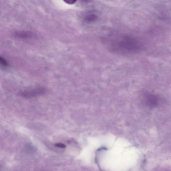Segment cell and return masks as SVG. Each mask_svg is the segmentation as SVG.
Here are the masks:
<instances>
[{
  "label": "cell",
  "mask_w": 171,
  "mask_h": 171,
  "mask_svg": "<svg viewBox=\"0 0 171 171\" xmlns=\"http://www.w3.org/2000/svg\"><path fill=\"white\" fill-rule=\"evenodd\" d=\"M144 102L150 108H155L159 105V97L157 96L152 94L146 93L144 96Z\"/></svg>",
  "instance_id": "6da1fadb"
},
{
  "label": "cell",
  "mask_w": 171,
  "mask_h": 171,
  "mask_svg": "<svg viewBox=\"0 0 171 171\" xmlns=\"http://www.w3.org/2000/svg\"><path fill=\"white\" fill-rule=\"evenodd\" d=\"M46 89L43 87L37 88L33 89L22 92L20 93L21 97L30 98L41 95L45 93Z\"/></svg>",
  "instance_id": "7a4b0ae2"
},
{
  "label": "cell",
  "mask_w": 171,
  "mask_h": 171,
  "mask_svg": "<svg viewBox=\"0 0 171 171\" xmlns=\"http://www.w3.org/2000/svg\"><path fill=\"white\" fill-rule=\"evenodd\" d=\"M17 33V34H16L17 36L20 37L21 38H28V37H30L31 35L28 32H19Z\"/></svg>",
  "instance_id": "3957f363"
},
{
  "label": "cell",
  "mask_w": 171,
  "mask_h": 171,
  "mask_svg": "<svg viewBox=\"0 0 171 171\" xmlns=\"http://www.w3.org/2000/svg\"><path fill=\"white\" fill-rule=\"evenodd\" d=\"M0 62H1V64L3 66L6 67L8 65V63L7 61L3 58L1 57L0 58Z\"/></svg>",
  "instance_id": "277c9868"
},
{
  "label": "cell",
  "mask_w": 171,
  "mask_h": 171,
  "mask_svg": "<svg viewBox=\"0 0 171 171\" xmlns=\"http://www.w3.org/2000/svg\"><path fill=\"white\" fill-rule=\"evenodd\" d=\"M55 146L57 147L58 148H66V146L65 144L61 143L55 144Z\"/></svg>",
  "instance_id": "5b68a950"
},
{
  "label": "cell",
  "mask_w": 171,
  "mask_h": 171,
  "mask_svg": "<svg viewBox=\"0 0 171 171\" xmlns=\"http://www.w3.org/2000/svg\"><path fill=\"white\" fill-rule=\"evenodd\" d=\"M64 1L67 3L72 4L75 3L76 1H75V0H68V1L66 0V1Z\"/></svg>",
  "instance_id": "8992f818"
}]
</instances>
